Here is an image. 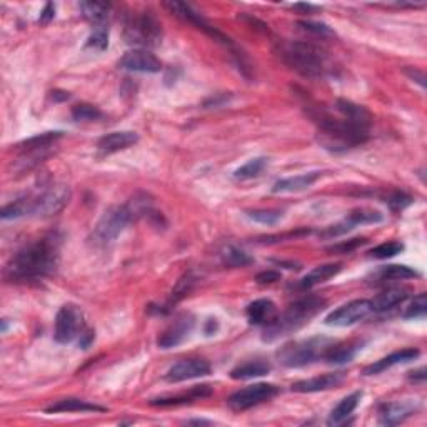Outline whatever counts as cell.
<instances>
[{
    "label": "cell",
    "instance_id": "cell-30",
    "mask_svg": "<svg viewBox=\"0 0 427 427\" xmlns=\"http://www.w3.org/2000/svg\"><path fill=\"white\" fill-rule=\"evenodd\" d=\"M62 135H63L62 132H44V134L33 135V137L24 140V142H20L17 147L22 149V151H27V152L44 151V149L49 147V145L57 142Z\"/></svg>",
    "mask_w": 427,
    "mask_h": 427
},
{
    "label": "cell",
    "instance_id": "cell-6",
    "mask_svg": "<svg viewBox=\"0 0 427 427\" xmlns=\"http://www.w3.org/2000/svg\"><path fill=\"white\" fill-rule=\"evenodd\" d=\"M134 214L127 204L109 209L100 220L97 222L92 232V241L96 246H109L126 230L127 225L134 220Z\"/></svg>",
    "mask_w": 427,
    "mask_h": 427
},
{
    "label": "cell",
    "instance_id": "cell-28",
    "mask_svg": "<svg viewBox=\"0 0 427 427\" xmlns=\"http://www.w3.org/2000/svg\"><path fill=\"white\" fill-rule=\"evenodd\" d=\"M80 10H82L84 17L91 20L96 25H105L107 19H109L110 3L105 2H80Z\"/></svg>",
    "mask_w": 427,
    "mask_h": 427
},
{
    "label": "cell",
    "instance_id": "cell-41",
    "mask_svg": "<svg viewBox=\"0 0 427 427\" xmlns=\"http://www.w3.org/2000/svg\"><path fill=\"white\" fill-rule=\"evenodd\" d=\"M426 309H427V299L426 294H419L417 297H414V301L411 302V306L407 307V310H405L404 317L405 319H419L424 317L426 315Z\"/></svg>",
    "mask_w": 427,
    "mask_h": 427
},
{
    "label": "cell",
    "instance_id": "cell-9",
    "mask_svg": "<svg viewBox=\"0 0 427 427\" xmlns=\"http://www.w3.org/2000/svg\"><path fill=\"white\" fill-rule=\"evenodd\" d=\"M277 394H279V387L274 384H254V386L234 392L229 397L227 404L232 411H247V409L274 399Z\"/></svg>",
    "mask_w": 427,
    "mask_h": 427
},
{
    "label": "cell",
    "instance_id": "cell-48",
    "mask_svg": "<svg viewBox=\"0 0 427 427\" xmlns=\"http://www.w3.org/2000/svg\"><path fill=\"white\" fill-rule=\"evenodd\" d=\"M405 72H407V74L411 75L412 79H414V77H417V82H419V84L422 85V87H424V85H426V82H424V80H426V79H424V74H421V72H419V70H416V69H414V70H412V69H407Z\"/></svg>",
    "mask_w": 427,
    "mask_h": 427
},
{
    "label": "cell",
    "instance_id": "cell-49",
    "mask_svg": "<svg viewBox=\"0 0 427 427\" xmlns=\"http://www.w3.org/2000/svg\"><path fill=\"white\" fill-rule=\"evenodd\" d=\"M292 8H296V10H302V12H310L315 10V6H310V3H296V6H292Z\"/></svg>",
    "mask_w": 427,
    "mask_h": 427
},
{
    "label": "cell",
    "instance_id": "cell-20",
    "mask_svg": "<svg viewBox=\"0 0 427 427\" xmlns=\"http://www.w3.org/2000/svg\"><path fill=\"white\" fill-rule=\"evenodd\" d=\"M322 177V172H307V174H301V176L296 177H287V179H280V181H277L274 183V187H272V192H276V194H290V192H301L309 189V187H313L315 182L319 181V179Z\"/></svg>",
    "mask_w": 427,
    "mask_h": 427
},
{
    "label": "cell",
    "instance_id": "cell-50",
    "mask_svg": "<svg viewBox=\"0 0 427 427\" xmlns=\"http://www.w3.org/2000/svg\"><path fill=\"white\" fill-rule=\"evenodd\" d=\"M426 369L424 367H422V369H419V370H416V373H412V379H417V381H421V382H424V379H426Z\"/></svg>",
    "mask_w": 427,
    "mask_h": 427
},
{
    "label": "cell",
    "instance_id": "cell-32",
    "mask_svg": "<svg viewBox=\"0 0 427 427\" xmlns=\"http://www.w3.org/2000/svg\"><path fill=\"white\" fill-rule=\"evenodd\" d=\"M382 219V214L373 211V209H356V211H352L345 217V220H347V224L351 225L352 229L356 227V225L362 224H377V222H381Z\"/></svg>",
    "mask_w": 427,
    "mask_h": 427
},
{
    "label": "cell",
    "instance_id": "cell-23",
    "mask_svg": "<svg viewBox=\"0 0 427 427\" xmlns=\"http://www.w3.org/2000/svg\"><path fill=\"white\" fill-rule=\"evenodd\" d=\"M409 296V289L404 287H392L384 290V292L379 294L377 297H374L370 301V306H373V313H386V310L392 309V307L399 306L400 302H404Z\"/></svg>",
    "mask_w": 427,
    "mask_h": 427
},
{
    "label": "cell",
    "instance_id": "cell-3",
    "mask_svg": "<svg viewBox=\"0 0 427 427\" xmlns=\"http://www.w3.org/2000/svg\"><path fill=\"white\" fill-rule=\"evenodd\" d=\"M277 55L283 59L285 66L296 70L297 74L310 77H322L327 72V57L322 50L313 44L297 40L280 42L276 49Z\"/></svg>",
    "mask_w": 427,
    "mask_h": 427
},
{
    "label": "cell",
    "instance_id": "cell-26",
    "mask_svg": "<svg viewBox=\"0 0 427 427\" xmlns=\"http://www.w3.org/2000/svg\"><path fill=\"white\" fill-rule=\"evenodd\" d=\"M212 394V389L209 386H195L187 392V394L177 396V397H160V399H153L151 400L152 405H182V404H189L194 403L197 399H204V397H209Z\"/></svg>",
    "mask_w": 427,
    "mask_h": 427
},
{
    "label": "cell",
    "instance_id": "cell-38",
    "mask_svg": "<svg viewBox=\"0 0 427 427\" xmlns=\"http://www.w3.org/2000/svg\"><path fill=\"white\" fill-rule=\"evenodd\" d=\"M72 117L77 122H89V121H97L102 117V112L97 109L96 105L91 104H79L72 109Z\"/></svg>",
    "mask_w": 427,
    "mask_h": 427
},
{
    "label": "cell",
    "instance_id": "cell-15",
    "mask_svg": "<svg viewBox=\"0 0 427 427\" xmlns=\"http://www.w3.org/2000/svg\"><path fill=\"white\" fill-rule=\"evenodd\" d=\"M194 324H195L194 317H192L190 314L179 315V317L160 334L159 340H157L159 347L160 349L177 347V345L182 344L183 340L187 339V336L190 334L192 329H194Z\"/></svg>",
    "mask_w": 427,
    "mask_h": 427
},
{
    "label": "cell",
    "instance_id": "cell-25",
    "mask_svg": "<svg viewBox=\"0 0 427 427\" xmlns=\"http://www.w3.org/2000/svg\"><path fill=\"white\" fill-rule=\"evenodd\" d=\"M362 399V392H352L351 396L344 397L343 400H340L339 404L336 405L334 409H332L331 416H329L327 419V426H340L343 422H345L351 414L356 411V407L359 405V400Z\"/></svg>",
    "mask_w": 427,
    "mask_h": 427
},
{
    "label": "cell",
    "instance_id": "cell-45",
    "mask_svg": "<svg viewBox=\"0 0 427 427\" xmlns=\"http://www.w3.org/2000/svg\"><path fill=\"white\" fill-rule=\"evenodd\" d=\"M280 279V274L277 271H264L257 274L255 277V280H257V284H274L277 280Z\"/></svg>",
    "mask_w": 427,
    "mask_h": 427
},
{
    "label": "cell",
    "instance_id": "cell-34",
    "mask_svg": "<svg viewBox=\"0 0 427 427\" xmlns=\"http://www.w3.org/2000/svg\"><path fill=\"white\" fill-rule=\"evenodd\" d=\"M222 260H224L225 266L229 267H244L252 264V257L247 252H244L239 247L229 246L222 250Z\"/></svg>",
    "mask_w": 427,
    "mask_h": 427
},
{
    "label": "cell",
    "instance_id": "cell-5",
    "mask_svg": "<svg viewBox=\"0 0 427 427\" xmlns=\"http://www.w3.org/2000/svg\"><path fill=\"white\" fill-rule=\"evenodd\" d=\"M126 40L130 45L152 49L162 42V24L151 10L132 14L126 22Z\"/></svg>",
    "mask_w": 427,
    "mask_h": 427
},
{
    "label": "cell",
    "instance_id": "cell-24",
    "mask_svg": "<svg viewBox=\"0 0 427 427\" xmlns=\"http://www.w3.org/2000/svg\"><path fill=\"white\" fill-rule=\"evenodd\" d=\"M105 407H100L97 404H91L87 400L82 399H74V397H69V399H62L57 400V403L49 405L45 409L47 414H59V412H104Z\"/></svg>",
    "mask_w": 427,
    "mask_h": 427
},
{
    "label": "cell",
    "instance_id": "cell-39",
    "mask_svg": "<svg viewBox=\"0 0 427 427\" xmlns=\"http://www.w3.org/2000/svg\"><path fill=\"white\" fill-rule=\"evenodd\" d=\"M404 250V246L400 242H384V244L374 247L373 250L369 252V255L373 259H391L394 255L400 254Z\"/></svg>",
    "mask_w": 427,
    "mask_h": 427
},
{
    "label": "cell",
    "instance_id": "cell-2",
    "mask_svg": "<svg viewBox=\"0 0 427 427\" xmlns=\"http://www.w3.org/2000/svg\"><path fill=\"white\" fill-rule=\"evenodd\" d=\"M62 237L57 232L37 239L8 260L3 277L8 283H33L54 274L61 257Z\"/></svg>",
    "mask_w": 427,
    "mask_h": 427
},
{
    "label": "cell",
    "instance_id": "cell-17",
    "mask_svg": "<svg viewBox=\"0 0 427 427\" xmlns=\"http://www.w3.org/2000/svg\"><path fill=\"white\" fill-rule=\"evenodd\" d=\"M343 381H344L343 373H332V374L319 375V377L306 379V381L294 382L292 386H290V389L294 392H301V394H307V392H320V391L332 389V387L339 386Z\"/></svg>",
    "mask_w": 427,
    "mask_h": 427
},
{
    "label": "cell",
    "instance_id": "cell-46",
    "mask_svg": "<svg viewBox=\"0 0 427 427\" xmlns=\"http://www.w3.org/2000/svg\"><path fill=\"white\" fill-rule=\"evenodd\" d=\"M54 15H55V6H54V3H47V6L44 7V10H42V14H40V22L42 24L50 22V20L54 19Z\"/></svg>",
    "mask_w": 427,
    "mask_h": 427
},
{
    "label": "cell",
    "instance_id": "cell-16",
    "mask_svg": "<svg viewBox=\"0 0 427 427\" xmlns=\"http://www.w3.org/2000/svg\"><path fill=\"white\" fill-rule=\"evenodd\" d=\"M417 411V404L412 400H397L384 404L379 411V422L382 426H396L411 417Z\"/></svg>",
    "mask_w": 427,
    "mask_h": 427
},
{
    "label": "cell",
    "instance_id": "cell-1",
    "mask_svg": "<svg viewBox=\"0 0 427 427\" xmlns=\"http://www.w3.org/2000/svg\"><path fill=\"white\" fill-rule=\"evenodd\" d=\"M334 109L337 115L320 109L310 114L319 130L326 135V144L343 149L364 144L369 139L370 127V114L367 109L344 99L337 100Z\"/></svg>",
    "mask_w": 427,
    "mask_h": 427
},
{
    "label": "cell",
    "instance_id": "cell-40",
    "mask_svg": "<svg viewBox=\"0 0 427 427\" xmlns=\"http://www.w3.org/2000/svg\"><path fill=\"white\" fill-rule=\"evenodd\" d=\"M192 285H194V277H192L190 274H186L182 277L181 280H179L176 289L172 290V296H170L169 299V304L167 306H172V304H177L181 299H183L187 296V292H190Z\"/></svg>",
    "mask_w": 427,
    "mask_h": 427
},
{
    "label": "cell",
    "instance_id": "cell-31",
    "mask_svg": "<svg viewBox=\"0 0 427 427\" xmlns=\"http://www.w3.org/2000/svg\"><path fill=\"white\" fill-rule=\"evenodd\" d=\"M33 209V199L24 197V199H17L12 204H7L6 207L2 209L0 212V217L2 220H10V219H19V217L27 216V214H32Z\"/></svg>",
    "mask_w": 427,
    "mask_h": 427
},
{
    "label": "cell",
    "instance_id": "cell-8",
    "mask_svg": "<svg viewBox=\"0 0 427 427\" xmlns=\"http://www.w3.org/2000/svg\"><path fill=\"white\" fill-rule=\"evenodd\" d=\"M84 329L82 310L74 304H67L61 307L57 317H55L54 339L59 344H69L82 334Z\"/></svg>",
    "mask_w": 427,
    "mask_h": 427
},
{
    "label": "cell",
    "instance_id": "cell-36",
    "mask_svg": "<svg viewBox=\"0 0 427 427\" xmlns=\"http://www.w3.org/2000/svg\"><path fill=\"white\" fill-rule=\"evenodd\" d=\"M247 217H249L250 220L259 222V224L274 225L277 222H280L284 214L280 211H272V209H262V211H249L247 212Z\"/></svg>",
    "mask_w": 427,
    "mask_h": 427
},
{
    "label": "cell",
    "instance_id": "cell-22",
    "mask_svg": "<svg viewBox=\"0 0 427 427\" xmlns=\"http://www.w3.org/2000/svg\"><path fill=\"white\" fill-rule=\"evenodd\" d=\"M340 269H343L340 264H324V266L314 267L313 271L309 272V274H306L301 280H299L297 287L302 289V290L313 289V287H315V285L324 284L326 280L331 279V277L339 274Z\"/></svg>",
    "mask_w": 427,
    "mask_h": 427
},
{
    "label": "cell",
    "instance_id": "cell-29",
    "mask_svg": "<svg viewBox=\"0 0 427 427\" xmlns=\"http://www.w3.org/2000/svg\"><path fill=\"white\" fill-rule=\"evenodd\" d=\"M359 345L357 344H332L331 347L327 349L326 356L324 359L329 362V364H345V362H351L354 356H356Z\"/></svg>",
    "mask_w": 427,
    "mask_h": 427
},
{
    "label": "cell",
    "instance_id": "cell-19",
    "mask_svg": "<svg viewBox=\"0 0 427 427\" xmlns=\"http://www.w3.org/2000/svg\"><path fill=\"white\" fill-rule=\"evenodd\" d=\"M276 304L271 299H257L247 306V320L252 326H269L276 319Z\"/></svg>",
    "mask_w": 427,
    "mask_h": 427
},
{
    "label": "cell",
    "instance_id": "cell-12",
    "mask_svg": "<svg viewBox=\"0 0 427 427\" xmlns=\"http://www.w3.org/2000/svg\"><path fill=\"white\" fill-rule=\"evenodd\" d=\"M164 7L169 8V10L172 12L174 15H177L179 19L186 20V22L195 25V27L200 29V31L209 33V36L216 38V40H220V42H224L225 45H230V38L229 37H225L224 33L217 31L216 27H212V25L209 24L207 20L199 14V12H195L194 8H192L190 6H187V3L177 2V0H170V2L164 3Z\"/></svg>",
    "mask_w": 427,
    "mask_h": 427
},
{
    "label": "cell",
    "instance_id": "cell-7",
    "mask_svg": "<svg viewBox=\"0 0 427 427\" xmlns=\"http://www.w3.org/2000/svg\"><path fill=\"white\" fill-rule=\"evenodd\" d=\"M331 345L332 344L327 339H319L317 337V339L285 345L283 351L277 354V357H279L280 364H284L285 367H302L313 364L317 359H324Z\"/></svg>",
    "mask_w": 427,
    "mask_h": 427
},
{
    "label": "cell",
    "instance_id": "cell-27",
    "mask_svg": "<svg viewBox=\"0 0 427 427\" xmlns=\"http://www.w3.org/2000/svg\"><path fill=\"white\" fill-rule=\"evenodd\" d=\"M271 364L266 361H249L230 370V377L236 379V381H246V379L262 377V375L271 373Z\"/></svg>",
    "mask_w": 427,
    "mask_h": 427
},
{
    "label": "cell",
    "instance_id": "cell-14",
    "mask_svg": "<svg viewBox=\"0 0 427 427\" xmlns=\"http://www.w3.org/2000/svg\"><path fill=\"white\" fill-rule=\"evenodd\" d=\"M121 69L130 72H144V74H157L162 70V62L156 55L144 49L129 50L119 62Z\"/></svg>",
    "mask_w": 427,
    "mask_h": 427
},
{
    "label": "cell",
    "instance_id": "cell-43",
    "mask_svg": "<svg viewBox=\"0 0 427 427\" xmlns=\"http://www.w3.org/2000/svg\"><path fill=\"white\" fill-rule=\"evenodd\" d=\"M362 244H366V239H351V241H347V242H340V244L329 247V252H337V254H349V252L356 250L357 247H361Z\"/></svg>",
    "mask_w": 427,
    "mask_h": 427
},
{
    "label": "cell",
    "instance_id": "cell-18",
    "mask_svg": "<svg viewBox=\"0 0 427 427\" xmlns=\"http://www.w3.org/2000/svg\"><path fill=\"white\" fill-rule=\"evenodd\" d=\"M139 140V135L135 132L130 130H119V132H110L102 137L99 142H97V149L105 156L109 153H115L119 151H123V149H129L130 145H134Z\"/></svg>",
    "mask_w": 427,
    "mask_h": 427
},
{
    "label": "cell",
    "instance_id": "cell-11",
    "mask_svg": "<svg viewBox=\"0 0 427 427\" xmlns=\"http://www.w3.org/2000/svg\"><path fill=\"white\" fill-rule=\"evenodd\" d=\"M370 313H373L370 301L357 299V301H352L349 302V304L340 306L339 309L332 310V313L326 317V324L327 326H334V327H347L359 322V320L366 319Z\"/></svg>",
    "mask_w": 427,
    "mask_h": 427
},
{
    "label": "cell",
    "instance_id": "cell-37",
    "mask_svg": "<svg viewBox=\"0 0 427 427\" xmlns=\"http://www.w3.org/2000/svg\"><path fill=\"white\" fill-rule=\"evenodd\" d=\"M109 45V29L105 25H96L87 38V47L93 50H105Z\"/></svg>",
    "mask_w": 427,
    "mask_h": 427
},
{
    "label": "cell",
    "instance_id": "cell-33",
    "mask_svg": "<svg viewBox=\"0 0 427 427\" xmlns=\"http://www.w3.org/2000/svg\"><path fill=\"white\" fill-rule=\"evenodd\" d=\"M417 276L419 274L407 266H387L382 267L381 271L377 272V277L381 283H386V280H405V279H412V277Z\"/></svg>",
    "mask_w": 427,
    "mask_h": 427
},
{
    "label": "cell",
    "instance_id": "cell-10",
    "mask_svg": "<svg viewBox=\"0 0 427 427\" xmlns=\"http://www.w3.org/2000/svg\"><path fill=\"white\" fill-rule=\"evenodd\" d=\"M70 199V189L67 186H52L50 189H47L44 194L38 195L37 199H33V209L32 216L38 217H50L55 216L62 211L63 207L69 204Z\"/></svg>",
    "mask_w": 427,
    "mask_h": 427
},
{
    "label": "cell",
    "instance_id": "cell-44",
    "mask_svg": "<svg viewBox=\"0 0 427 427\" xmlns=\"http://www.w3.org/2000/svg\"><path fill=\"white\" fill-rule=\"evenodd\" d=\"M299 25H301L302 29H306V31L315 33V36H334L332 29L322 22H310V20H306V22H299Z\"/></svg>",
    "mask_w": 427,
    "mask_h": 427
},
{
    "label": "cell",
    "instance_id": "cell-47",
    "mask_svg": "<svg viewBox=\"0 0 427 427\" xmlns=\"http://www.w3.org/2000/svg\"><path fill=\"white\" fill-rule=\"evenodd\" d=\"M79 337H80V340H79L80 347H82V349H87L89 345H91L92 340H93V332H92V331H89V329H84L82 334H80Z\"/></svg>",
    "mask_w": 427,
    "mask_h": 427
},
{
    "label": "cell",
    "instance_id": "cell-4",
    "mask_svg": "<svg viewBox=\"0 0 427 427\" xmlns=\"http://www.w3.org/2000/svg\"><path fill=\"white\" fill-rule=\"evenodd\" d=\"M326 301L320 297L309 296L296 301L292 306H289V309L280 315L276 317L269 326H266L264 331V340H276L279 337H284L290 334L292 331H297L299 327L304 326L306 322H309V319H313L315 314L322 309Z\"/></svg>",
    "mask_w": 427,
    "mask_h": 427
},
{
    "label": "cell",
    "instance_id": "cell-21",
    "mask_svg": "<svg viewBox=\"0 0 427 427\" xmlns=\"http://www.w3.org/2000/svg\"><path fill=\"white\" fill-rule=\"evenodd\" d=\"M419 351L417 349H403V351L391 354V356L382 357L381 361H375L374 364L367 366L364 369L366 375H374V374H381L384 370L391 369V367H394L397 364H404V362L414 361L416 357H419Z\"/></svg>",
    "mask_w": 427,
    "mask_h": 427
},
{
    "label": "cell",
    "instance_id": "cell-13",
    "mask_svg": "<svg viewBox=\"0 0 427 427\" xmlns=\"http://www.w3.org/2000/svg\"><path fill=\"white\" fill-rule=\"evenodd\" d=\"M209 374H211V364L207 361H204V359H183L170 367L164 379L167 382H183Z\"/></svg>",
    "mask_w": 427,
    "mask_h": 427
},
{
    "label": "cell",
    "instance_id": "cell-42",
    "mask_svg": "<svg viewBox=\"0 0 427 427\" xmlns=\"http://www.w3.org/2000/svg\"><path fill=\"white\" fill-rule=\"evenodd\" d=\"M387 204H389L392 211H403V209L411 206L412 197H409L404 192H394V194H391L389 197H387Z\"/></svg>",
    "mask_w": 427,
    "mask_h": 427
},
{
    "label": "cell",
    "instance_id": "cell-35",
    "mask_svg": "<svg viewBox=\"0 0 427 427\" xmlns=\"http://www.w3.org/2000/svg\"><path fill=\"white\" fill-rule=\"evenodd\" d=\"M266 165H267L266 157H255V159H250L247 164L242 165V167H239L236 172H234V177H236L237 181L254 179V177H257L264 169H266Z\"/></svg>",
    "mask_w": 427,
    "mask_h": 427
}]
</instances>
